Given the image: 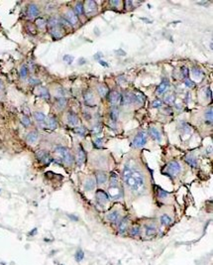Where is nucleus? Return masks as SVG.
I'll use <instances>...</instances> for the list:
<instances>
[{
    "instance_id": "obj_23",
    "label": "nucleus",
    "mask_w": 213,
    "mask_h": 265,
    "mask_svg": "<svg viewBox=\"0 0 213 265\" xmlns=\"http://www.w3.org/2000/svg\"><path fill=\"white\" fill-rule=\"evenodd\" d=\"M36 26H37L39 29L43 30V29H45V27L47 26V21L42 17L37 18V19H36Z\"/></svg>"
},
{
    "instance_id": "obj_36",
    "label": "nucleus",
    "mask_w": 213,
    "mask_h": 265,
    "mask_svg": "<svg viewBox=\"0 0 213 265\" xmlns=\"http://www.w3.org/2000/svg\"><path fill=\"white\" fill-rule=\"evenodd\" d=\"M174 100H176V97H174V95H172V94H170V95L166 96L165 97V102L167 104H174Z\"/></svg>"
},
{
    "instance_id": "obj_3",
    "label": "nucleus",
    "mask_w": 213,
    "mask_h": 265,
    "mask_svg": "<svg viewBox=\"0 0 213 265\" xmlns=\"http://www.w3.org/2000/svg\"><path fill=\"white\" fill-rule=\"evenodd\" d=\"M146 142H147V134L145 132H140L138 135H136V137L134 138L133 142H132V145L134 146L135 148H141L143 147Z\"/></svg>"
},
{
    "instance_id": "obj_13",
    "label": "nucleus",
    "mask_w": 213,
    "mask_h": 265,
    "mask_svg": "<svg viewBox=\"0 0 213 265\" xmlns=\"http://www.w3.org/2000/svg\"><path fill=\"white\" fill-rule=\"evenodd\" d=\"M75 160H77V163L78 164V165H81V164L85 161V153H84V151H83V149H82L81 146L78 148V151L77 153Z\"/></svg>"
},
{
    "instance_id": "obj_17",
    "label": "nucleus",
    "mask_w": 213,
    "mask_h": 265,
    "mask_svg": "<svg viewBox=\"0 0 213 265\" xmlns=\"http://www.w3.org/2000/svg\"><path fill=\"white\" fill-rule=\"evenodd\" d=\"M39 138V135H38V132L36 131H31L30 133L27 135V142L30 143V144H34L36 141L38 140Z\"/></svg>"
},
{
    "instance_id": "obj_15",
    "label": "nucleus",
    "mask_w": 213,
    "mask_h": 265,
    "mask_svg": "<svg viewBox=\"0 0 213 265\" xmlns=\"http://www.w3.org/2000/svg\"><path fill=\"white\" fill-rule=\"evenodd\" d=\"M149 133H150V135L152 136V138H153L154 140L158 141V142H160V141L162 140V137H161L160 132L158 131V129L155 128V127H151V128L149 129Z\"/></svg>"
},
{
    "instance_id": "obj_26",
    "label": "nucleus",
    "mask_w": 213,
    "mask_h": 265,
    "mask_svg": "<svg viewBox=\"0 0 213 265\" xmlns=\"http://www.w3.org/2000/svg\"><path fill=\"white\" fill-rule=\"evenodd\" d=\"M127 224H128V219L125 217L123 219V221L120 222V225H119V232L120 233H124L127 230Z\"/></svg>"
},
{
    "instance_id": "obj_52",
    "label": "nucleus",
    "mask_w": 213,
    "mask_h": 265,
    "mask_svg": "<svg viewBox=\"0 0 213 265\" xmlns=\"http://www.w3.org/2000/svg\"><path fill=\"white\" fill-rule=\"evenodd\" d=\"M101 129H102V127L100 126V125H98V126H95V127H94L93 132H95V133H98V132L101 131Z\"/></svg>"
},
{
    "instance_id": "obj_35",
    "label": "nucleus",
    "mask_w": 213,
    "mask_h": 265,
    "mask_svg": "<svg viewBox=\"0 0 213 265\" xmlns=\"http://www.w3.org/2000/svg\"><path fill=\"white\" fill-rule=\"evenodd\" d=\"M191 74L193 75V77H195L196 78H202V72L197 68H193L191 69Z\"/></svg>"
},
{
    "instance_id": "obj_10",
    "label": "nucleus",
    "mask_w": 213,
    "mask_h": 265,
    "mask_svg": "<svg viewBox=\"0 0 213 265\" xmlns=\"http://www.w3.org/2000/svg\"><path fill=\"white\" fill-rule=\"evenodd\" d=\"M136 102L135 97H134V93H126L124 95H122V99H121V103L122 105H128V104H132V103Z\"/></svg>"
},
{
    "instance_id": "obj_18",
    "label": "nucleus",
    "mask_w": 213,
    "mask_h": 265,
    "mask_svg": "<svg viewBox=\"0 0 213 265\" xmlns=\"http://www.w3.org/2000/svg\"><path fill=\"white\" fill-rule=\"evenodd\" d=\"M95 188V180L93 178H89L88 180H86L84 184V190L85 191H92Z\"/></svg>"
},
{
    "instance_id": "obj_22",
    "label": "nucleus",
    "mask_w": 213,
    "mask_h": 265,
    "mask_svg": "<svg viewBox=\"0 0 213 265\" xmlns=\"http://www.w3.org/2000/svg\"><path fill=\"white\" fill-rule=\"evenodd\" d=\"M107 180V177L106 175H105V173H102V172H99L96 174V182H97L98 184H104L105 182H106Z\"/></svg>"
},
{
    "instance_id": "obj_19",
    "label": "nucleus",
    "mask_w": 213,
    "mask_h": 265,
    "mask_svg": "<svg viewBox=\"0 0 213 265\" xmlns=\"http://www.w3.org/2000/svg\"><path fill=\"white\" fill-rule=\"evenodd\" d=\"M34 116H35V119L39 123H41V124H46L47 118H46V115H45L43 112H35Z\"/></svg>"
},
{
    "instance_id": "obj_42",
    "label": "nucleus",
    "mask_w": 213,
    "mask_h": 265,
    "mask_svg": "<svg viewBox=\"0 0 213 265\" xmlns=\"http://www.w3.org/2000/svg\"><path fill=\"white\" fill-rule=\"evenodd\" d=\"M83 251L82 250H77V254H75V259H77V261H81L82 259H83Z\"/></svg>"
},
{
    "instance_id": "obj_32",
    "label": "nucleus",
    "mask_w": 213,
    "mask_h": 265,
    "mask_svg": "<svg viewBox=\"0 0 213 265\" xmlns=\"http://www.w3.org/2000/svg\"><path fill=\"white\" fill-rule=\"evenodd\" d=\"M39 91H40V95H41L42 97L50 98V93H49L48 89H47L46 87H40Z\"/></svg>"
},
{
    "instance_id": "obj_55",
    "label": "nucleus",
    "mask_w": 213,
    "mask_h": 265,
    "mask_svg": "<svg viewBox=\"0 0 213 265\" xmlns=\"http://www.w3.org/2000/svg\"><path fill=\"white\" fill-rule=\"evenodd\" d=\"M99 63H100V65H101V66H103V67H108V65H107L106 62H103V61L99 60Z\"/></svg>"
},
{
    "instance_id": "obj_6",
    "label": "nucleus",
    "mask_w": 213,
    "mask_h": 265,
    "mask_svg": "<svg viewBox=\"0 0 213 265\" xmlns=\"http://www.w3.org/2000/svg\"><path fill=\"white\" fill-rule=\"evenodd\" d=\"M36 155H37V158L45 164H49L53 161V159L50 157V155L47 153L45 150H40V151L37 152V154Z\"/></svg>"
},
{
    "instance_id": "obj_53",
    "label": "nucleus",
    "mask_w": 213,
    "mask_h": 265,
    "mask_svg": "<svg viewBox=\"0 0 213 265\" xmlns=\"http://www.w3.org/2000/svg\"><path fill=\"white\" fill-rule=\"evenodd\" d=\"M110 4L113 6H119L121 5V1H110Z\"/></svg>"
},
{
    "instance_id": "obj_21",
    "label": "nucleus",
    "mask_w": 213,
    "mask_h": 265,
    "mask_svg": "<svg viewBox=\"0 0 213 265\" xmlns=\"http://www.w3.org/2000/svg\"><path fill=\"white\" fill-rule=\"evenodd\" d=\"M110 116H111V120L116 122L119 118V110H118L117 107H112L111 111H110Z\"/></svg>"
},
{
    "instance_id": "obj_41",
    "label": "nucleus",
    "mask_w": 213,
    "mask_h": 265,
    "mask_svg": "<svg viewBox=\"0 0 213 265\" xmlns=\"http://www.w3.org/2000/svg\"><path fill=\"white\" fill-rule=\"evenodd\" d=\"M21 122H22V124L24 125L25 127H27V126H29V125L31 124V120H30V118L28 117V116H23L22 117V119H21Z\"/></svg>"
},
{
    "instance_id": "obj_56",
    "label": "nucleus",
    "mask_w": 213,
    "mask_h": 265,
    "mask_svg": "<svg viewBox=\"0 0 213 265\" xmlns=\"http://www.w3.org/2000/svg\"><path fill=\"white\" fill-rule=\"evenodd\" d=\"M101 55H102V54H101V53H98V54H96V55H95V56H94V58H95V59H97V60H99V59H100V58H101V57H102V56H101Z\"/></svg>"
},
{
    "instance_id": "obj_47",
    "label": "nucleus",
    "mask_w": 213,
    "mask_h": 265,
    "mask_svg": "<svg viewBox=\"0 0 213 265\" xmlns=\"http://www.w3.org/2000/svg\"><path fill=\"white\" fill-rule=\"evenodd\" d=\"M29 84H33V86H36V84H40V80H38V78H29Z\"/></svg>"
},
{
    "instance_id": "obj_57",
    "label": "nucleus",
    "mask_w": 213,
    "mask_h": 265,
    "mask_svg": "<svg viewBox=\"0 0 213 265\" xmlns=\"http://www.w3.org/2000/svg\"><path fill=\"white\" fill-rule=\"evenodd\" d=\"M208 93V97L211 98V91H210V89H207V91H206V93Z\"/></svg>"
},
{
    "instance_id": "obj_24",
    "label": "nucleus",
    "mask_w": 213,
    "mask_h": 265,
    "mask_svg": "<svg viewBox=\"0 0 213 265\" xmlns=\"http://www.w3.org/2000/svg\"><path fill=\"white\" fill-rule=\"evenodd\" d=\"M168 87H169V82H167V80H163L162 84H160V86L158 87V89H157V93H163V91H167Z\"/></svg>"
},
{
    "instance_id": "obj_14",
    "label": "nucleus",
    "mask_w": 213,
    "mask_h": 265,
    "mask_svg": "<svg viewBox=\"0 0 213 265\" xmlns=\"http://www.w3.org/2000/svg\"><path fill=\"white\" fill-rule=\"evenodd\" d=\"M68 121L71 126H75L78 123V117L77 116V114L73 111H69L68 113Z\"/></svg>"
},
{
    "instance_id": "obj_30",
    "label": "nucleus",
    "mask_w": 213,
    "mask_h": 265,
    "mask_svg": "<svg viewBox=\"0 0 213 265\" xmlns=\"http://www.w3.org/2000/svg\"><path fill=\"white\" fill-rule=\"evenodd\" d=\"M75 13H77V15H82V14H83L84 10H83V5H82V3H80V2H77V5H75Z\"/></svg>"
},
{
    "instance_id": "obj_28",
    "label": "nucleus",
    "mask_w": 213,
    "mask_h": 265,
    "mask_svg": "<svg viewBox=\"0 0 213 265\" xmlns=\"http://www.w3.org/2000/svg\"><path fill=\"white\" fill-rule=\"evenodd\" d=\"M98 93H99L100 96L104 97V96H106L107 94H108V89H107L106 86H104V84H101V86L98 87Z\"/></svg>"
},
{
    "instance_id": "obj_37",
    "label": "nucleus",
    "mask_w": 213,
    "mask_h": 265,
    "mask_svg": "<svg viewBox=\"0 0 213 265\" xmlns=\"http://www.w3.org/2000/svg\"><path fill=\"white\" fill-rule=\"evenodd\" d=\"M156 232V228L152 225H148L147 228H146V234L147 235H152Z\"/></svg>"
},
{
    "instance_id": "obj_31",
    "label": "nucleus",
    "mask_w": 213,
    "mask_h": 265,
    "mask_svg": "<svg viewBox=\"0 0 213 265\" xmlns=\"http://www.w3.org/2000/svg\"><path fill=\"white\" fill-rule=\"evenodd\" d=\"M47 124L49 125V127L50 128H52V129H55V128H57L58 127V122H57V120L55 119V117H50L48 119V123Z\"/></svg>"
},
{
    "instance_id": "obj_48",
    "label": "nucleus",
    "mask_w": 213,
    "mask_h": 265,
    "mask_svg": "<svg viewBox=\"0 0 213 265\" xmlns=\"http://www.w3.org/2000/svg\"><path fill=\"white\" fill-rule=\"evenodd\" d=\"M169 195V193H167L166 191H163V189H159V197L160 198H166Z\"/></svg>"
},
{
    "instance_id": "obj_45",
    "label": "nucleus",
    "mask_w": 213,
    "mask_h": 265,
    "mask_svg": "<svg viewBox=\"0 0 213 265\" xmlns=\"http://www.w3.org/2000/svg\"><path fill=\"white\" fill-rule=\"evenodd\" d=\"M185 86H187V87H195V84H194V82H192L191 80H188V78H185Z\"/></svg>"
},
{
    "instance_id": "obj_38",
    "label": "nucleus",
    "mask_w": 213,
    "mask_h": 265,
    "mask_svg": "<svg viewBox=\"0 0 213 265\" xmlns=\"http://www.w3.org/2000/svg\"><path fill=\"white\" fill-rule=\"evenodd\" d=\"M66 104V99L64 97H60L58 98V105H59L60 108H64Z\"/></svg>"
},
{
    "instance_id": "obj_4",
    "label": "nucleus",
    "mask_w": 213,
    "mask_h": 265,
    "mask_svg": "<svg viewBox=\"0 0 213 265\" xmlns=\"http://www.w3.org/2000/svg\"><path fill=\"white\" fill-rule=\"evenodd\" d=\"M64 18H66V21H68L69 24H71V25H73V26L77 25L78 23V18L77 16V14H75L73 10L66 11V13L64 14Z\"/></svg>"
},
{
    "instance_id": "obj_2",
    "label": "nucleus",
    "mask_w": 213,
    "mask_h": 265,
    "mask_svg": "<svg viewBox=\"0 0 213 265\" xmlns=\"http://www.w3.org/2000/svg\"><path fill=\"white\" fill-rule=\"evenodd\" d=\"M56 152L62 157L64 162L66 163V165H71V164L73 163V157L71 156V152H69L66 148L62 147V146H59V147L56 148Z\"/></svg>"
},
{
    "instance_id": "obj_27",
    "label": "nucleus",
    "mask_w": 213,
    "mask_h": 265,
    "mask_svg": "<svg viewBox=\"0 0 213 265\" xmlns=\"http://www.w3.org/2000/svg\"><path fill=\"white\" fill-rule=\"evenodd\" d=\"M185 161H187V163L188 164V165L191 166V167H193V168L197 166L196 159L194 158V157H192V156H187V157H185Z\"/></svg>"
},
{
    "instance_id": "obj_58",
    "label": "nucleus",
    "mask_w": 213,
    "mask_h": 265,
    "mask_svg": "<svg viewBox=\"0 0 213 265\" xmlns=\"http://www.w3.org/2000/svg\"><path fill=\"white\" fill-rule=\"evenodd\" d=\"M2 87H3V84H2V82L0 80V89H1Z\"/></svg>"
},
{
    "instance_id": "obj_49",
    "label": "nucleus",
    "mask_w": 213,
    "mask_h": 265,
    "mask_svg": "<svg viewBox=\"0 0 213 265\" xmlns=\"http://www.w3.org/2000/svg\"><path fill=\"white\" fill-rule=\"evenodd\" d=\"M75 132L77 133H78V134H80V135H83V134L85 133V128L84 127H78V128H77L75 129Z\"/></svg>"
},
{
    "instance_id": "obj_16",
    "label": "nucleus",
    "mask_w": 213,
    "mask_h": 265,
    "mask_svg": "<svg viewBox=\"0 0 213 265\" xmlns=\"http://www.w3.org/2000/svg\"><path fill=\"white\" fill-rule=\"evenodd\" d=\"M84 100L88 105H93L94 104V95L91 91H87L84 93Z\"/></svg>"
},
{
    "instance_id": "obj_9",
    "label": "nucleus",
    "mask_w": 213,
    "mask_h": 265,
    "mask_svg": "<svg viewBox=\"0 0 213 265\" xmlns=\"http://www.w3.org/2000/svg\"><path fill=\"white\" fill-rule=\"evenodd\" d=\"M96 9H97V5H96L95 2L91 1V0L87 1L86 3H85V7H83V10H85V13H86L87 15L94 13L96 11Z\"/></svg>"
},
{
    "instance_id": "obj_54",
    "label": "nucleus",
    "mask_w": 213,
    "mask_h": 265,
    "mask_svg": "<svg viewBox=\"0 0 213 265\" xmlns=\"http://www.w3.org/2000/svg\"><path fill=\"white\" fill-rule=\"evenodd\" d=\"M28 28L30 29L31 33H33V34H35V33H36V30H35V28H34V27H33V28H31V23H29V24H28Z\"/></svg>"
},
{
    "instance_id": "obj_5",
    "label": "nucleus",
    "mask_w": 213,
    "mask_h": 265,
    "mask_svg": "<svg viewBox=\"0 0 213 265\" xmlns=\"http://www.w3.org/2000/svg\"><path fill=\"white\" fill-rule=\"evenodd\" d=\"M121 99H122V95H121L118 91H114L109 94V102H110V104L112 105L119 104V103H121Z\"/></svg>"
},
{
    "instance_id": "obj_12",
    "label": "nucleus",
    "mask_w": 213,
    "mask_h": 265,
    "mask_svg": "<svg viewBox=\"0 0 213 265\" xmlns=\"http://www.w3.org/2000/svg\"><path fill=\"white\" fill-rule=\"evenodd\" d=\"M51 34L55 39H60V38H62V35H64V31L60 29V25H58L56 27L51 28Z\"/></svg>"
},
{
    "instance_id": "obj_20",
    "label": "nucleus",
    "mask_w": 213,
    "mask_h": 265,
    "mask_svg": "<svg viewBox=\"0 0 213 265\" xmlns=\"http://www.w3.org/2000/svg\"><path fill=\"white\" fill-rule=\"evenodd\" d=\"M118 217H119V213H118V212H116V211H114V212L109 213V214L107 215V219H108L109 221H111V222H115V221H117Z\"/></svg>"
},
{
    "instance_id": "obj_40",
    "label": "nucleus",
    "mask_w": 213,
    "mask_h": 265,
    "mask_svg": "<svg viewBox=\"0 0 213 265\" xmlns=\"http://www.w3.org/2000/svg\"><path fill=\"white\" fill-rule=\"evenodd\" d=\"M205 118H206V121H209V122H211L212 121V108L211 107H210L208 110H206Z\"/></svg>"
},
{
    "instance_id": "obj_29",
    "label": "nucleus",
    "mask_w": 213,
    "mask_h": 265,
    "mask_svg": "<svg viewBox=\"0 0 213 265\" xmlns=\"http://www.w3.org/2000/svg\"><path fill=\"white\" fill-rule=\"evenodd\" d=\"M134 93V97H135L136 102L142 103V102H144L145 100H146V97H145L144 94H142V93Z\"/></svg>"
},
{
    "instance_id": "obj_33",
    "label": "nucleus",
    "mask_w": 213,
    "mask_h": 265,
    "mask_svg": "<svg viewBox=\"0 0 213 265\" xmlns=\"http://www.w3.org/2000/svg\"><path fill=\"white\" fill-rule=\"evenodd\" d=\"M161 221H162L163 224L168 225V224H170V222H172V219H170L168 215H163L162 217H161Z\"/></svg>"
},
{
    "instance_id": "obj_50",
    "label": "nucleus",
    "mask_w": 213,
    "mask_h": 265,
    "mask_svg": "<svg viewBox=\"0 0 213 265\" xmlns=\"http://www.w3.org/2000/svg\"><path fill=\"white\" fill-rule=\"evenodd\" d=\"M94 143H95L96 147H101V145H102V138H97L95 141H94Z\"/></svg>"
},
{
    "instance_id": "obj_51",
    "label": "nucleus",
    "mask_w": 213,
    "mask_h": 265,
    "mask_svg": "<svg viewBox=\"0 0 213 265\" xmlns=\"http://www.w3.org/2000/svg\"><path fill=\"white\" fill-rule=\"evenodd\" d=\"M162 105V102L160 99H157L153 102V107H160Z\"/></svg>"
},
{
    "instance_id": "obj_11",
    "label": "nucleus",
    "mask_w": 213,
    "mask_h": 265,
    "mask_svg": "<svg viewBox=\"0 0 213 265\" xmlns=\"http://www.w3.org/2000/svg\"><path fill=\"white\" fill-rule=\"evenodd\" d=\"M29 18H35L39 15V8L35 4H30L28 7V11H27Z\"/></svg>"
},
{
    "instance_id": "obj_25",
    "label": "nucleus",
    "mask_w": 213,
    "mask_h": 265,
    "mask_svg": "<svg viewBox=\"0 0 213 265\" xmlns=\"http://www.w3.org/2000/svg\"><path fill=\"white\" fill-rule=\"evenodd\" d=\"M118 187V176L115 173H112L110 178V188Z\"/></svg>"
},
{
    "instance_id": "obj_44",
    "label": "nucleus",
    "mask_w": 213,
    "mask_h": 265,
    "mask_svg": "<svg viewBox=\"0 0 213 265\" xmlns=\"http://www.w3.org/2000/svg\"><path fill=\"white\" fill-rule=\"evenodd\" d=\"M139 232H140V228H139L138 225H135L132 228V230H131L132 235H137V234H139Z\"/></svg>"
},
{
    "instance_id": "obj_34",
    "label": "nucleus",
    "mask_w": 213,
    "mask_h": 265,
    "mask_svg": "<svg viewBox=\"0 0 213 265\" xmlns=\"http://www.w3.org/2000/svg\"><path fill=\"white\" fill-rule=\"evenodd\" d=\"M28 75V68H27L26 65H23L20 69V77L22 78H25Z\"/></svg>"
},
{
    "instance_id": "obj_46",
    "label": "nucleus",
    "mask_w": 213,
    "mask_h": 265,
    "mask_svg": "<svg viewBox=\"0 0 213 265\" xmlns=\"http://www.w3.org/2000/svg\"><path fill=\"white\" fill-rule=\"evenodd\" d=\"M64 61L68 63V64H71V63H73V56L66 55V56H64Z\"/></svg>"
},
{
    "instance_id": "obj_8",
    "label": "nucleus",
    "mask_w": 213,
    "mask_h": 265,
    "mask_svg": "<svg viewBox=\"0 0 213 265\" xmlns=\"http://www.w3.org/2000/svg\"><path fill=\"white\" fill-rule=\"evenodd\" d=\"M108 194L113 200H118L120 198H122V190L119 189L118 187H114V188H109L108 190Z\"/></svg>"
},
{
    "instance_id": "obj_1",
    "label": "nucleus",
    "mask_w": 213,
    "mask_h": 265,
    "mask_svg": "<svg viewBox=\"0 0 213 265\" xmlns=\"http://www.w3.org/2000/svg\"><path fill=\"white\" fill-rule=\"evenodd\" d=\"M181 170V166L178 161H172L166 166L165 170H163V173L165 174H168L170 176H176L178 174H179Z\"/></svg>"
},
{
    "instance_id": "obj_39",
    "label": "nucleus",
    "mask_w": 213,
    "mask_h": 265,
    "mask_svg": "<svg viewBox=\"0 0 213 265\" xmlns=\"http://www.w3.org/2000/svg\"><path fill=\"white\" fill-rule=\"evenodd\" d=\"M48 24L51 28H53V27H56V26L59 25V21L57 20V18H51V19L49 20Z\"/></svg>"
},
{
    "instance_id": "obj_7",
    "label": "nucleus",
    "mask_w": 213,
    "mask_h": 265,
    "mask_svg": "<svg viewBox=\"0 0 213 265\" xmlns=\"http://www.w3.org/2000/svg\"><path fill=\"white\" fill-rule=\"evenodd\" d=\"M96 200L99 204L104 205L108 202V195L103 190H97L96 191Z\"/></svg>"
},
{
    "instance_id": "obj_43",
    "label": "nucleus",
    "mask_w": 213,
    "mask_h": 265,
    "mask_svg": "<svg viewBox=\"0 0 213 265\" xmlns=\"http://www.w3.org/2000/svg\"><path fill=\"white\" fill-rule=\"evenodd\" d=\"M181 75H182V77L185 78H187L188 75H189V72H188V69L185 66L181 68Z\"/></svg>"
}]
</instances>
